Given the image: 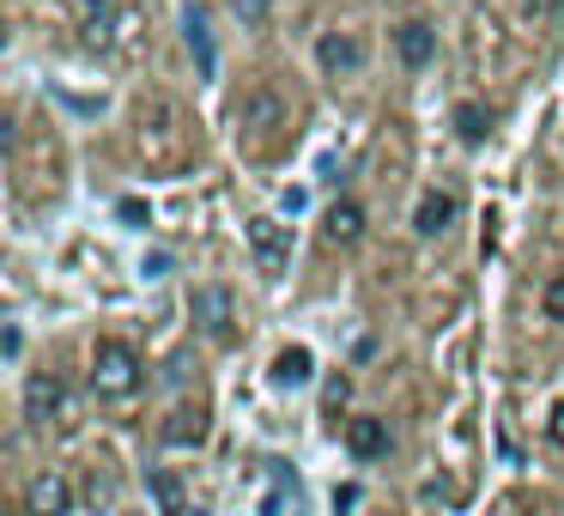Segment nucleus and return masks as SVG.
I'll return each mask as SVG.
<instances>
[{
    "label": "nucleus",
    "instance_id": "13",
    "mask_svg": "<svg viewBox=\"0 0 564 516\" xmlns=\"http://www.w3.org/2000/svg\"><path fill=\"white\" fill-rule=\"evenodd\" d=\"M328 244H340V249H352L358 237H365V207H358V201H334L328 207Z\"/></svg>",
    "mask_w": 564,
    "mask_h": 516
},
{
    "label": "nucleus",
    "instance_id": "20",
    "mask_svg": "<svg viewBox=\"0 0 564 516\" xmlns=\"http://www.w3.org/2000/svg\"><path fill=\"white\" fill-rule=\"evenodd\" d=\"M546 438H552V443H564V401L552 407V419H546Z\"/></svg>",
    "mask_w": 564,
    "mask_h": 516
},
{
    "label": "nucleus",
    "instance_id": "18",
    "mask_svg": "<svg viewBox=\"0 0 564 516\" xmlns=\"http://www.w3.org/2000/svg\"><path fill=\"white\" fill-rule=\"evenodd\" d=\"M455 128H462V140H486V135H491V110L462 104V110H455Z\"/></svg>",
    "mask_w": 564,
    "mask_h": 516
},
{
    "label": "nucleus",
    "instance_id": "15",
    "mask_svg": "<svg viewBox=\"0 0 564 516\" xmlns=\"http://www.w3.org/2000/svg\"><path fill=\"white\" fill-rule=\"evenodd\" d=\"M207 438V407H176L171 413V426H164V443H200Z\"/></svg>",
    "mask_w": 564,
    "mask_h": 516
},
{
    "label": "nucleus",
    "instance_id": "8",
    "mask_svg": "<svg viewBox=\"0 0 564 516\" xmlns=\"http://www.w3.org/2000/svg\"><path fill=\"white\" fill-rule=\"evenodd\" d=\"M74 510V486L62 474H37L25 486V516H67Z\"/></svg>",
    "mask_w": 564,
    "mask_h": 516
},
{
    "label": "nucleus",
    "instance_id": "10",
    "mask_svg": "<svg viewBox=\"0 0 564 516\" xmlns=\"http://www.w3.org/2000/svg\"><path fill=\"white\" fill-rule=\"evenodd\" d=\"M455 213H462V201H455L449 189H431V195L419 201V213H413V232L419 237H437V232H449Z\"/></svg>",
    "mask_w": 564,
    "mask_h": 516
},
{
    "label": "nucleus",
    "instance_id": "12",
    "mask_svg": "<svg viewBox=\"0 0 564 516\" xmlns=\"http://www.w3.org/2000/svg\"><path fill=\"white\" fill-rule=\"evenodd\" d=\"M346 450H352L358 462L389 455V426H382V419H352V426H346Z\"/></svg>",
    "mask_w": 564,
    "mask_h": 516
},
{
    "label": "nucleus",
    "instance_id": "2",
    "mask_svg": "<svg viewBox=\"0 0 564 516\" xmlns=\"http://www.w3.org/2000/svg\"><path fill=\"white\" fill-rule=\"evenodd\" d=\"M140 377H147V365H140V353L128 341L91 346V389H98L104 401H128V395L140 389Z\"/></svg>",
    "mask_w": 564,
    "mask_h": 516
},
{
    "label": "nucleus",
    "instance_id": "6",
    "mask_svg": "<svg viewBox=\"0 0 564 516\" xmlns=\"http://www.w3.org/2000/svg\"><path fill=\"white\" fill-rule=\"evenodd\" d=\"M188 316H195L213 341H225V334H231V322H237V304H231V292H225V286H195Z\"/></svg>",
    "mask_w": 564,
    "mask_h": 516
},
{
    "label": "nucleus",
    "instance_id": "1",
    "mask_svg": "<svg viewBox=\"0 0 564 516\" xmlns=\"http://www.w3.org/2000/svg\"><path fill=\"white\" fill-rule=\"evenodd\" d=\"M128 140H134V159L147 164V171H159V176L188 171L195 152H200L195 116H188V104L171 98V92H147V98H134V110H128Z\"/></svg>",
    "mask_w": 564,
    "mask_h": 516
},
{
    "label": "nucleus",
    "instance_id": "4",
    "mask_svg": "<svg viewBox=\"0 0 564 516\" xmlns=\"http://www.w3.org/2000/svg\"><path fill=\"white\" fill-rule=\"evenodd\" d=\"M249 249H256V268L268 280H280L285 261H292V232L280 219H249Z\"/></svg>",
    "mask_w": 564,
    "mask_h": 516
},
{
    "label": "nucleus",
    "instance_id": "19",
    "mask_svg": "<svg viewBox=\"0 0 564 516\" xmlns=\"http://www.w3.org/2000/svg\"><path fill=\"white\" fill-rule=\"evenodd\" d=\"M546 316H552V322H564V280H552V286H546Z\"/></svg>",
    "mask_w": 564,
    "mask_h": 516
},
{
    "label": "nucleus",
    "instance_id": "5",
    "mask_svg": "<svg viewBox=\"0 0 564 516\" xmlns=\"http://www.w3.org/2000/svg\"><path fill=\"white\" fill-rule=\"evenodd\" d=\"M237 128L243 135H273V128H285V98L273 86H256L237 98Z\"/></svg>",
    "mask_w": 564,
    "mask_h": 516
},
{
    "label": "nucleus",
    "instance_id": "21",
    "mask_svg": "<svg viewBox=\"0 0 564 516\" xmlns=\"http://www.w3.org/2000/svg\"><path fill=\"white\" fill-rule=\"evenodd\" d=\"M79 7H86V13H104V7H116V0H79Z\"/></svg>",
    "mask_w": 564,
    "mask_h": 516
},
{
    "label": "nucleus",
    "instance_id": "9",
    "mask_svg": "<svg viewBox=\"0 0 564 516\" xmlns=\"http://www.w3.org/2000/svg\"><path fill=\"white\" fill-rule=\"evenodd\" d=\"M316 62L328 67V74H358V67H365V37H352V31H328V37L316 43Z\"/></svg>",
    "mask_w": 564,
    "mask_h": 516
},
{
    "label": "nucleus",
    "instance_id": "7",
    "mask_svg": "<svg viewBox=\"0 0 564 516\" xmlns=\"http://www.w3.org/2000/svg\"><path fill=\"white\" fill-rule=\"evenodd\" d=\"M91 50L140 55V50H147V13H122L116 25H98V19H91Z\"/></svg>",
    "mask_w": 564,
    "mask_h": 516
},
{
    "label": "nucleus",
    "instance_id": "11",
    "mask_svg": "<svg viewBox=\"0 0 564 516\" xmlns=\"http://www.w3.org/2000/svg\"><path fill=\"white\" fill-rule=\"evenodd\" d=\"M394 55H401L406 67H431V55H437V37H431V25L406 19V25L394 31Z\"/></svg>",
    "mask_w": 564,
    "mask_h": 516
},
{
    "label": "nucleus",
    "instance_id": "16",
    "mask_svg": "<svg viewBox=\"0 0 564 516\" xmlns=\"http://www.w3.org/2000/svg\"><path fill=\"white\" fill-rule=\"evenodd\" d=\"M310 370H316L310 346H285V353L273 358V377H280V383H310Z\"/></svg>",
    "mask_w": 564,
    "mask_h": 516
},
{
    "label": "nucleus",
    "instance_id": "3",
    "mask_svg": "<svg viewBox=\"0 0 564 516\" xmlns=\"http://www.w3.org/2000/svg\"><path fill=\"white\" fill-rule=\"evenodd\" d=\"M25 419L31 426H74V401H67V383L55 377V370H31L25 383Z\"/></svg>",
    "mask_w": 564,
    "mask_h": 516
},
{
    "label": "nucleus",
    "instance_id": "14",
    "mask_svg": "<svg viewBox=\"0 0 564 516\" xmlns=\"http://www.w3.org/2000/svg\"><path fill=\"white\" fill-rule=\"evenodd\" d=\"M147 492H152V504H159V516H188V492H183V480H176L171 467H152Z\"/></svg>",
    "mask_w": 564,
    "mask_h": 516
},
{
    "label": "nucleus",
    "instance_id": "17",
    "mask_svg": "<svg viewBox=\"0 0 564 516\" xmlns=\"http://www.w3.org/2000/svg\"><path fill=\"white\" fill-rule=\"evenodd\" d=\"M188 50H195V62H200V74H213V37H207V19L188 7Z\"/></svg>",
    "mask_w": 564,
    "mask_h": 516
}]
</instances>
